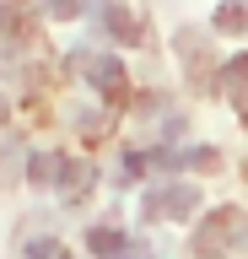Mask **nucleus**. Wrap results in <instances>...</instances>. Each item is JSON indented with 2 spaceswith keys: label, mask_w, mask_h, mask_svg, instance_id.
<instances>
[{
  "label": "nucleus",
  "mask_w": 248,
  "mask_h": 259,
  "mask_svg": "<svg viewBox=\"0 0 248 259\" xmlns=\"http://www.w3.org/2000/svg\"><path fill=\"white\" fill-rule=\"evenodd\" d=\"M237 248H248V210L221 205V210H211V216H200L194 259H232Z\"/></svg>",
  "instance_id": "1"
},
{
  "label": "nucleus",
  "mask_w": 248,
  "mask_h": 259,
  "mask_svg": "<svg viewBox=\"0 0 248 259\" xmlns=\"http://www.w3.org/2000/svg\"><path fill=\"white\" fill-rule=\"evenodd\" d=\"M194 210H200V189L194 184H167V189L146 194V216H157V222H189Z\"/></svg>",
  "instance_id": "2"
},
{
  "label": "nucleus",
  "mask_w": 248,
  "mask_h": 259,
  "mask_svg": "<svg viewBox=\"0 0 248 259\" xmlns=\"http://www.w3.org/2000/svg\"><path fill=\"white\" fill-rule=\"evenodd\" d=\"M86 248L97 259H151V243L119 232V227H92V232H86Z\"/></svg>",
  "instance_id": "3"
},
{
  "label": "nucleus",
  "mask_w": 248,
  "mask_h": 259,
  "mask_svg": "<svg viewBox=\"0 0 248 259\" xmlns=\"http://www.w3.org/2000/svg\"><path fill=\"white\" fill-rule=\"evenodd\" d=\"M76 65H81V76L92 81V87H97L103 97H114V103L124 97V87H130V76H124V65H119L114 54H81Z\"/></svg>",
  "instance_id": "4"
},
{
  "label": "nucleus",
  "mask_w": 248,
  "mask_h": 259,
  "mask_svg": "<svg viewBox=\"0 0 248 259\" xmlns=\"http://www.w3.org/2000/svg\"><path fill=\"white\" fill-rule=\"evenodd\" d=\"M103 27H108L114 44H135V38H140V22H135L119 0H103Z\"/></svg>",
  "instance_id": "5"
},
{
  "label": "nucleus",
  "mask_w": 248,
  "mask_h": 259,
  "mask_svg": "<svg viewBox=\"0 0 248 259\" xmlns=\"http://www.w3.org/2000/svg\"><path fill=\"white\" fill-rule=\"evenodd\" d=\"M162 151H130V157H124V173H119V178H124V184H135V178H146L151 173V167H162Z\"/></svg>",
  "instance_id": "6"
},
{
  "label": "nucleus",
  "mask_w": 248,
  "mask_h": 259,
  "mask_svg": "<svg viewBox=\"0 0 248 259\" xmlns=\"http://www.w3.org/2000/svg\"><path fill=\"white\" fill-rule=\"evenodd\" d=\"M216 27H221V32H248V6H243V0L216 6Z\"/></svg>",
  "instance_id": "7"
},
{
  "label": "nucleus",
  "mask_w": 248,
  "mask_h": 259,
  "mask_svg": "<svg viewBox=\"0 0 248 259\" xmlns=\"http://www.w3.org/2000/svg\"><path fill=\"white\" fill-rule=\"evenodd\" d=\"M221 81H227V92H232V97H243V92H248V54H237V60L221 70Z\"/></svg>",
  "instance_id": "8"
},
{
  "label": "nucleus",
  "mask_w": 248,
  "mask_h": 259,
  "mask_svg": "<svg viewBox=\"0 0 248 259\" xmlns=\"http://www.w3.org/2000/svg\"><path fill=\"white\" fill-rule=\"evenodd\" d=\"M43 6H49V16H60V22L81 16V0H43Z\"/></svg>",
  "instance_id": "9"
}]
</instances>
